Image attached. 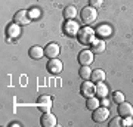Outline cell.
Masks as SVG:
<instances>
[{"label": "cell", "instance_id": "25", "mask_svg": "<svg viewBox=\"0 0 133 127\" xmlns=\"http://www.w3.org/2000/svg\"><path fill=\"white\" fill-rule=\"evenodd\" d=\"M133 124V120L130 117H126V120H123V126H132Z\"/></svg>", "mask_w": 133, "mask_h": 127}, {"label": "cell", "instance_id": "2", "mask_svg": "<svg viewBox=\"0 0 133 127\" xmlns=\"http://www.w3.org/2000/svg\"><path fill=\"white\" fill-rule=\"evenodd\" d=\"M81 21L84 24H87V25H90V24H93L96 21V18H98V12H96L95 8H92V6H86V8H83V10H81Z\"/></svg>", "mask_w": 133, "mask_h": 127}, {"label": "cell", "instance_id": "14", "mask_svg": "<svg viewBox=\"0 0 133 127\" xmlns=\"http://www.w3.org/2000/svg\"><path fill=\"white\" fill-rule=\"evenodd\" d=\"M95 95L98 98H102V99L107 98V95H108V87H107V84L102 83V81L96 83L95 84Z\"/></svg>", "mask_w": 133, "mask_h": 127}, {"label": "cell", "instance_id": "21", "mask_svg": "<svg viewBox=\"0 0 133 127\" xmlns=\"http://www.w3.org/2000/svg\"><path fill=\"white\" fill-rule=\"evenodd\" d=\"M8 33H9L10 37H16V36H19V33H21V30H19L18 24H14V25H10L9 30H8Z\"/></svg>", "mask_w": 133, "mask_h": 127}, {"label": "cell", "instance_id": "19", "mask_svg": "<svg viewBox=\"0 0 133 127\" xmlns=\"http://www.w3.org/2000/svg\"><path fill=\"white\" fill-rule=\"evenodd\" d=\"M64 16L66 19H76V16H77L76 6H66L65 9H64Z\"/></svg>", "mask_w": 133, "mask_h": 127}, {"label": "cell", "instance_id": "17", "mask_svg": "<svg viewBox=\"0 0 133 127\" xmlns=\"http://www.w3.org/2000/svg\"><path fill=\"white\" fill-rule=\"evenodd\" d=\"M90 80L93 81V83H99V81H104L105 80V71L101 70V68H98V70L92 71V77Z\"/></svg>", "mask_w": 133, "mask_h": 127}, {"label": "cell", "instance_id": "9", "mask_svg": "<svg viewBox=\"0 0 133 127\" xmlns=\"http://www.w3.org/2000/svg\"><path fill=\"white\" fill-rule=\"evenodd\" d=\"M30 19H31L30 18V12H27V10H18L14 16L15 24H18V25H27L30 22Z\"/></svg>", "mask_w": 133, "mask_h": 127}, {"label": "cell", "instance_id": "13", "mask_svg": "<svg viewBox=\"0 0 133 127\" xmlns=\"http://www.w3.org/2000/svg\"><path fill=\"white\" fill-rule=\"evenodd\" d=\"M90 47H92V49H90L92 52L99 55V53L105 52V42L102 40V38H95V40H93V43L90 44Z\"/></svg>", "mask_w": 133, "mask_h": 127}, {"label": "cell", "instance_id": "6", "mask_svg": "<svg viewBox=\"0 0 133 127\" xmlns=\"http://www.w3.org/2000/svg\"><path fill=\"white\" fill-rule=\"evenodd\" d=\"M37 105H38V109H40L42 112H49L50 108H52V99H50V96H48V95H43V96L38 98Z\"/></svg>", "mask_w": 133, "mask_h": 127}, {"label": "cell", "instance_id": "8", "mask_svg": "<svg viewBox=\"0 0 133 127\" xmlns=\"http://www.w3.org/2000/svg\"><path fill=\"white\" fill-rule=\"evenodd\" d=\"M40 124L43 127H55L56 126V117L53 114H50V111L49 112H43L42 118H40Z\"/></svg>", "mask_w": 133, "mask_h": 127}, {"label": "cell", "instance_id": "10", "mask_svg": "<svg viewBox=\"0 0 133 127\" xmlns=\"http://www.w3.org/2000/svg\"><path fill=\"white\" fill-rule=\"evenodd\" d=\"M78 62L81 65H90L93 62V52L89 50V49H84L78 53Z\"/></svg>", "mask_w": 133, "mask_h": 127}, {"label": "cell", "instance_id": "20", "mask_svg": "<svg viewBox=\"0 0 133 127\" xmlns=\"http://www.w3.org/2000/svg\"><path fill=\"white\" fill-rule=\"evenodd\" d=\"M78 74H80V77L83 78V80H89V78L92 77V70L89 68V65H81Z\"/></svg>", "mask_w": 133, "mask_h": 127}, {"label": "cell", "instance_id": "12", "mask_svg": "<svg viewBox=\"0 0 133 127\" xmlns=\"http://www.w3.org/2000/svg\"><path fill=\"white\" fill-rule=\"evenodd\" d=\"M61 52V49L58 46L56 43H49L48 46L44 47V55L49 58V59H52V58H56Z\"/></svg>", "mask_w": 133, "mask_h": 127}, {"label": "cell", "instance_id": "16", "mask_svg": "<svg viewBox=\"0 0 133 127\" xmlns=\"http://www.w3.org/2000/svg\"><path fill=\"white\" fill-rule=\"evenodd\" d=\"M96 33H98V36H101L102 38H107L111 36V33H112V28L109 27L108 24H102V25H99L98 28H96Z\"/></svg>", "mask_w": 133, "mask_h": 127}, {"label": "cell", "instance_id": "24", "mask_svg": "<svg viewBox=\"0 0 133 127\" xmlns=\"http://www.w3.org/2000/svg\"><path fill=\"white\" fill-rule=\"evenodd\" d=\"M89 3H90L92 8L98 9V8H101V6L104 5V0H89Z\"/></svg>", "mask_w": 133, "mask_h": 127}, {"label": "cell", "instance_id": "11", "mask_svg": "<svg viewBox=\"0 0 133 127\" xmlns=\"http://www.w3.org/2000/svg\"><path fill=\"white\" fill-rule=\"evenodd\" d=\"M118 114L120 117H132L133 115V106L129 102H121V104H118Z\"/></svg>", "mask_w": 133, "mask_h": 127}, {"label": "cell", "instance_id": "18", "mask_svg": "<svg viewBox=\"0 0 133 127\" xmlns=\"http://www.w3.org/2000/svg\"><path fill=\"white\" fill-rule=\"evenodd\" d=\"M86 106L89 109H96L98 106H101V102L99 99H98V96H90V98H87V101H86Z\"/></svg>", "mask_w": 133, "mask_h": 127}, {"label": "cell", "instance_id": "22", "mask_svg": "<svg viewBox=\"0 0 133 127\" xmlns=\"http://www.w3.org/2000/svg\"><path fill=\"white\" fill-rule=\"evenodd\" d=\"M118 126H123V118L121 117L114 118L112 121H109V127H118Z\"/></svg>", "mask_w": 133, "mask_h": 127}, {"label": "cell", "instance_id": "15", "mask_svg": "<svg viewBox=\"0 0 133 127\" xmlns=\"http://www.w3.org/2000/svg\"><path fill=\"white\" fill-rule=\"evenodd\" d=\"M28 55L31 59H40V58L44 55V49L40 46H31L28 50Z\"/></svg>", "mask_w": 133, "mask_h": 127}, {"label": "cell", "instance_id": "3", "mask_svg": "<svg viewBox=\"0 0 133 127\" xmlns=\"http://www.w3.org/2000/svg\"><path fill=\"white\" fill-rule=\"evenodd\" d=\"M80 31V27L78 24L74 21V19H68L65 24H64V33L68 36V37H76Z\"/></svg>", "mask_w": 133, "mask_h": 127}, {"label": "cell", "instance_id": "1", "mask_svg": "<svg viewBox=\"0 0 133 127\" xmlns=\"http://www.w3.org/2000/svg\"><path fill=\"white\" fill-rule=\"evenodd\" d=\"M77 38H78V42L81 44H84V46H89L93 43L95 40V31L90 28V27H84V28H80L78 34H77Z\"/></svg>", "mask_w": 133, "mask_h": 127}, {"label": "cell", "instance_id": "5", "mask_svg": "<svg viewBox=\"0 0 133 127\" xmlns=\"http://www.w3.org/2000/svg\"><path fill=\"white\" fill-rule=\"evenodd\" d=\"M46 68H48V71L52 72V74H59V72H62V70H64V65H62V62L59 61V59L52 58V59H49Z\"/></svg>", "mask_w": 133, "mask_h": 127}, {"label": "cell", "instance_id": "4", "mask_svg": "<svg viewBox=\"0 0 133 127\" xmlns=\"http://www.w3.org/2000/svg\"><path fill=\"white\" fill-rule=\"evenodd\" d=\"M108 117H109V109L107 106H98L96 109H93V115H92L93 121L104 123Z\"/></svg>", "mask_w": 133, "mask_h": 127}, {"label": "cell", "instance_id": "26", "mask_svg": "<svg viewBox=\"0 0 133 127\" xmlns=\"http://www.w3.org/2000/svg\"><path fill=\"white\" fill-rule=\"evenodd\" d=\"M10 126H12V127H15V126L19 127V126H21V123H16V121H15V123H10Z\"/></svg>", "mask_w": 133, "mask_h": 127}, {"label": "cell", "instance_id": "23", "mask_svg": "<svg viewBox=\"0 0 133 127\" xmlns=\"http://www.w3.org/2000/svg\"><path fill=\"white\" fill-rule=\"evenodd\" d=\"M114 101L117 102V104L124 102V95L121 93V92H115V93H114Z\"/></svg>", "mask_w": 133, "mask_h": 127}, {"label": "cell", "instance_id": "7", "mask_svg": "<svg viewBox=\"0 0 133 127\" xmlns=\"http://www.w3.org/2000/svg\"><path fill=\"white\" fill-rule=\"evenodd\" d=\"M80 93L84 96V98H90L95 95V84L93 81H89V80H84V83H81V87H80Z\"/></svg>", "mask_w": 133, "mask_h": 127}]
</instances>
